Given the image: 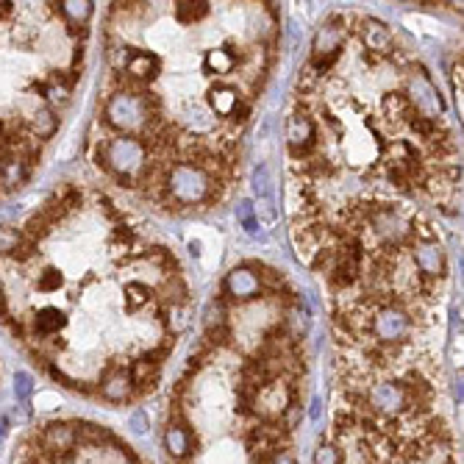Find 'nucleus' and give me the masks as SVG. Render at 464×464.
I'll list each match as a JSON object with an SVG mask.
<instances>
[{"label":"nucleus","mask_w":464,"mask_h":464,"mask_svg":"<svg viewBox=\"0 0 464 464\" xmlns=\"http://www.w3.org/2000/svg\"><path fill=\"white\" fill-rule=\"evenodd\" d=\"M165 445L167 451H170V456L178 459V462L189 459L195 453V448H198V436L189 429V423H187L184 409H181L178 400L170 409V420H167V429H165Z\"/></svg>","instance_id":"obj_1"},{"label":"nucleus","mask_w":464,"mask_h":464,"mask_svg":"<svg viewBox=\"0 0 464 464\" xmlns=\"http://www.w3.org/2000/svg\"><path fill=\"white\" fill-rule=\"evenodd\" d=\"M100 395L111 403H123L133 398V384L128 375V367L123 362H111L106 367L103 378H100Z\"/></svg>","instance_id":"obj_2"},{"label":"nucleus","mask_w":464,"mask_h":464,"mask_svg":"<svg viewBox=\"0 0 464 464\" xmlns=\"http://www.w3.org/2000/svg\"><path fill=\"white\" fill-rule=\"evenodd\" d=\"M223 295L228 298V303L231 300H253L262 295V287L248 267H236L223 281Z\"/></svg>","instance_id":"obj_3"},{"label":"nucleus","mask_w":464,"mask_h":464,"mask_svg":"<svg viewBox=\"0 0 464 464\" xmlns=\"http://www.w3.org/2000/svg\"><path fill=\"white\" fill-rule=\"evenodd\" d=\"M159 67H162V62H159L156 53H150V50H139V48H128V62H126L123 70H126L128 75H133L139 84L148 87V84L156 78Z\"/></svg>","instance_id":"obj_4"},{"label":"nucleus","mask_w":464,"mask_h":464,"mask_svg":"<svg viewBox=\"0 0 464 464\" xmlns=\"http://www.w3.org/2000/svg\"><path fill=\"white\" fill-rule=\"evenodd\" d=\"M342 39H345V17L333 14L314 39V56H328L333 50H342Z\"/></svg>","instance_id":"obj_5"},{"label":"nucleus","mask_w":464,"mask_h":464,"mask_svg":"<svg viewBox=\"0 0 464 464\" xmlns=\"http://www.w3.org/2000/svg\"><path fill=\"white\" fill-rule=\"evenodd\" d=\"M128 375H131V384H133V398H142L145 392H153L159 378H162V367L150 365L145 359H136L128 365Z\"/></svg>","instance_id":"obj_6"},{"label":"nucleus","mask_w":464,"mask_h":464,"mask_svg":"<svg viewBox=\"0 0 464 464\" xmlns=\"http://www.w3.org/2000/svg\"><path fill=\"white\" fill-rule=\"evenodd\" d=\"M62 328H65V314H62L59 309L48 306V309H39V311L33 314L31 333H33V339H36V342H45L48 336L59 333Z\"/></svg>","instance_id":"obj_7"},{"label":"nucleus","mask_w":464,"mask_h":464,"mask_svg":"<svg viewBox=\"0 0 464 464\" xmlns=\"http://www.w3.org/2000/svg\"><path fill=\"white\" fill-rule=\"evenodd\" d=\"M362 36H365L367 48L378 56H387L392 50V33L378 20H362Z\"/></svg>","instance_id":"obj_8"},{"label":"nucleus","mask_w":464,"mask_h":464,"mask_svg":"<svg viewBox=\"0 0 464 464\" xmlns=\"http://www.w3.org/2000/svg\"><path fill=\"white\" fill-rule=\"evenodd\" d=\"M209 100H211V109H214L217 114L228 117V114H231V109L242 98H239V92H236V89H231V87H223V84H220V87H214V89H211V98H209Z\"/></svg>","instance_id":"obj_9"},{"label":"nucleus","mask_w":464,"mask_h":464,"mask_svg":"<svg viewBox=\"0 0 464 464\" xmlns=\"http://www.w3.org/2000/svg\"><path fill=\"white\" fill-rule=\"evenodd\" d=\"M211 14V3H175V17L178 23L184 26H192V23H200L203 17Z\"/></svg>","instance_id":"obj_10"},{"label":"nucleus","mask_w":464,"mask_h":464,"mask_svg":"<svg viewBox=\"0 0 464 464\" xmlns=\"http://www.w3.org/2000/svg\"><path fill=\"white\" fill-rule=\"evenodd\" d=\"M59 128V117L50 111V109H42L36 117H33V139H50Z\"/></svg>","instance_id":"obj_11"},{"label":"nucleus","mask_w":464,"mask_h":464,"mask_svg":"<svg viewBox=\"0 0 464 464\" xmlns=\"http://www.w3.org/2000/svg\"><path fill=\"white\" fill-rule=\"evenodd\" d=\"M59 14H65L72 28H81L92 14V3H59Z\"/></svg>","instance_id":"obj_12"},{"label":"nucleus","mask_w":464,"mask_h":464,"mask_svg":"<svg viewBox=\"0 0 464 464\" xmlns=\"http://www.w3.org/2000/svg\"><path fill=\"white\" fill-rule=\"evenodd\" d=\"M150 300H153V292H150L145 284H139V281H131V284L126 287V309H128V311H136V309L148 306Z\"/></svg>","instance_id":"obj_13"},{"label":"nucleus","mask_w":464,"mask_h":464,"mask_svg":"<svg viewBox=\"0 0 464 464\" xmlns=\"http://www.w3.org/2000/svg\"><path fill=\"white\" fill-rule=\"evenodd\" d=\"M203 345H209L211 350L228 348V345H231V326H228V323H223V326H206Z\"/></svg>","instance_id":"obj_14"},{"label":"nucleus","mask_w":464,"mask_h":464,"mask_svg":"<svg viewBox=\"0 0 464 464\" xmlns=\"http://www.w3.org/2000/svg\"><path fill=\"white\" fill-rule=\"evenodd\" d=\"M50 228H53V223L39 211V214H33L31 220H28V226H26V236L31 239V242H39L42 236H48L50 233Z\"/></svg>","instance_id":"obj_15"},{"label":"nucleus","mask_w":464,"mask_h":464,"mask_svg":"<svg viewBox=\"0 0 464 464\" xmlns=\"http://www.w3.org/2000/svg\"><path fill=\"white\" fill-rule=\"evenodd\" d=\"M23 239H26V233H20L17 228L3 226V228H0V253H14V250L23 245Z\"/></svg>","instance_id":"obj_16"},{"label":"nucleus","mask_w":464,"mask_h":464,"mask_svg":"<svg viewBox=\"0 0 464 464\" xmlns=\"http://www.w3.org/2000/svg\"><path fill=\"white\" fill-rule=\"evenodd\" d=\"M314 464H342V451L336 445H320L314 451Z\"/></svg>","instance_id":"obj_17"},{"label":"nucleus","mask_w":464,"mask_h":464,"mask_svg":"<svg viewBox=\"0 0 464 464\" xmlns=\"http://www.w3.org/2000/svg\"><path fill=\"white\" fill-rule=\"evenodd\" d=\"M62 287V275L56 272V270H45L42 275H39V281H36V289L39 292H53V289H59Z\"/></svg>","instance_id":"obj_18"},{"label":"nucleus","mask_w":464,"mask_h":464,"mask_svg":"<svg viewBox=\"0 0 464 464\" xmlns=\"http://www.w3.org/2000/svg\"><path fill=\"white\" fill-rule=\"evenodd\" d=\"M31 390H33L31 375H26V372H17V375H14V392H17V398H20V400H28Z\"/></svg>","instance_id":"obj_19"},{"label":"nucleus","mask_w":464,"mask_h":464,"mask_svg":"<svg viewBox=\"0 0 464 464\" xmlns=\"http://www.w3.org/2000/svg\"><path fill=\"white\" fill-rule=\"evenodd\" d=\"M236 214H239V220H242V226H245L248 231H256V220H253V206H250V203H239Z\"/></svg>","instance_id":"obj_20"},{"label":"nucleus","mask_w":464,"mask_h":464,"mask_svg":"<svg viewBox=\"0 0 464 464\" xmlns=\"http://www.w3.org/2000/svg\"><path fill=\"white\" fill-rule=\"evenodd\" d=\"M256 192L259 195H267L270 192V170L265 165L259 167V172H256Z\"/></svg>","instance_id":"obj_21"},{"label":"nucleus","mask_w":464,"mask_h":464,"mask_svg":"<svg viewBox=\"0 0 464 464\" xmlns=\"http://www.w3.org/2000/svg\"><path fill=\"white\" fill-rule=\"evenodd\" d=\"M131 429L136 433H142V431H148V414L145 411H136L131 417Z\"/></svg>","instance_id":"obj_22"},{"label":"nucleus","mask_w":464,"mask_h":464,"mask_svg":"<svg viewBox=\"0 0 464 464\" xmlns=\"http://www.w3.org/2000/svg\"><path fill=\"white\" fill-rule=\"evenodd\" d=\"M270 464H295V459H292L289 451H281V453H275V456L270 459Z\"/></svg>","instance_id":"obj_23"},{"label":"nucleus","mask_w":464,"mask_h":464,"mask_svg":"<svg viewBox=\"0 0 464 464\" xmlns=\"http://www.w3.org/2000/svg\"><path fill=\"white\" fill-rule=\"evenodd\" d=\"M11 14H14V3L0 0V20H6V17H11Z\"/></svg>","instance_id":"obj_24"},{"label":"nucleus","mask_w":464,"mask_h":464,"mask_svg":"<svg viewBox=\"0 0 464 464\" xmlns=\"http://www.w3.org/2000/svg\"><path fill=\"white\" fill-rule=\"evenodd\" d=\"M311 417H314V420H317V417H320V403H317V400H314V403H311Z\"/></svg>","instance_id":"obj_25"},{"label":"nucleus","mask_w":464,"mask_h":464,"mask_svg":"<svg viewBox=\"0 0 464 464\" xmlns=\"http://www.w3.org/2000/svg\"><path fill=\"white\" fill-rule=\"evenodd\" d=\"M3 436H6V417H0V442H3Z\"/></svg>","instance_id":"obj_26"},{"label":"nucleus","mask_w":464,"mask_h":464,"mask_svg":"<svg viewBox=\"0 0 464 464\" xmlns=\"http://www.w3.org/2000/svg\"><path fill=\"white\" fill-rule=\"evenodd\" d=\"M3 133H6V131H3V123H0V136H3Z\"/></svg>","instance_id":"obj_27"}]
</instances>
